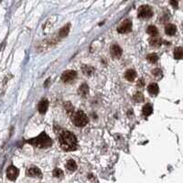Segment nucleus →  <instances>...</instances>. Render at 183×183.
Here are the masks:
<instances>
[{"label": "nucleus", "mask_w": 183, "mask_h": 183, "mask_svg": "<svg viewBox=\"0 0 183 183\" xmlns=\"http://www.w3.org/2000/svg\"><path fill=\"white\" fill-rule=\"evenodd\" d=\"M58 141L60 148L65 151H73L77 148V138L70 131H60L58 134Z\"/></svg>", "instance_id": "obj_1"}, {"label": "nucleus", "mask_w": 183, "mask_h": 183, "mask_svg": "<svg viewBox=\"0 0 183 183\" xmlns=\"http://www.w3.org/2000/svg\"><path fill=\"white\" fill-rule=\"evenodd\" d=\"M27 142L29 144L35 146V147H39V148H50L52 145V139L44 132H42L39 136L28 140Z\"/></svg>", "instance_id": "obj_2"}, {"label": "nucleus", "mask_w": 183, "mask_h": 183, "mask_svg": "<svg viewBox=\"0 0 183 183\" xmlns=\"http://www.w3.org/2000/svg\"><path fill=\"white\" fill-rule=\"evenodd\" d=\"M73 124L76 127H84V126L87 125V123H88V117H87V115L82 111L80 110V111H77L73 114Z\"/></svg>", "instance_id": "obj_3"}, {"label": "nucleus", "mask_w": 183, "mask_h": 183, "mask_svg": "<svg viewBox=\"0 0 183 183\" xmlns=\"http://www.w3.org/2000/svg\"><path fill=\"white\" fill-rule=\"evenodd\" d=\"M137 14H138V18H140V19H149L152 17L153 11L149 6L144 5L139 7Z\"/></svg>", "instance_id": "obj_4"}, {"label": "nucleus", "mask_w": 183, "mask_h": 183, "mask_svg": "<svg viewBox=\"0 0 183 183\" xmlns=\"http://www.w3.org/2000/svg\"><path fill=\"white\" fill-rule=\"evenodd\" d=\"M131 29H132V22L129 19H125L117 27V31L122 34L130 32Z\"/></svg>", "instance_id": "obj_5"}, {"label": "nucleus", "mask_w": 183, "mask_h": 183, "mask_svg": "<svg viewBox=\"0 0 183 183\" xmlns=\"http://www.w3.org/2000/svg\"><path fill=\"white\" fill-rule=\"evenodd\" d=\"M77 77V73L75 71H72V70H68V71H65L62 75H61V80L64 81V82H71L73 81L74 79Z\"/></svg>", "instance_id": "obj_6"}, {"label": "nucleus", "mask_w": 183, "mask_h": 183, "mask_svg": "<svg viewBox=\"0 0 183 183\" xmlns=\"http://www.w3.org/2000/svg\"><path fill=\"white\" fill-rule=\"evenodd\" d=\"M26 174L27 176H28V177H33V178H36V177L40 178L41 175H42L40 169L38 167H34V166L29 167V168H27Z\"/></svg>", "instance_id": "obj_7"}, {"label": "nucleus", "mask_w": 183, "mask_h": 183, "mask_svg": "<svg viewBox=\"0 0 183 183\" xmlns=\"http://www.w3.org/2000/svg\"><path fill=\"white\" fill-rule=\"evenodd\" d=\"M19 173V169H18L16 167L10 166V167L7 168V170H6V177H7L10 181H15V180L18 178Z\"/></svg>", "instance_id": "obj_8"}, {"label": "nucleus", "mask_w": 183, "mask_h": 183, "mask_svg": "<svg viewBox=\"0 0 183 183\" xmlns=\"http://www.w3.org/2000/svg\"><path fill=\"white\" fill-rule=\"evenodd\" d=\"M110 52H111V54L112 56L114 58V59H119L122 54H123V51L122 49L120 48V46H118L117 44H114L111 46L110 48Z\"/></svg>", "instance_id": "obj_9"}, {"label": "nucleus", "mask_w": 183, "mask_h": 183, "mask_svg": "<svg viewBox=\"0 0 183 183\" xmlns=\"http://www.w3.org/2000/svg\"><path fill=\"white\" fill-rule=\"evenodd\" d=\"M148 93H149L152 96H156L157 94H158V92H159L158 85H157V83H155V82L150 83V84L148 85Z\"/></svg>", "instance_id": "obj_10"}, {"label": "nucleus", "mask_w": 183, "mask_h": 183, "mask_svg": "<svg viewBox=\"0 0 183 183\" xmlns=\"http://www.w3.org/2000/svg\"><path fill=\"white\" fill-rule=\"evenodd\" d=\"M48 107H49V102H48V100L44 99V100H41L40 103L39 104L38 110L40 114H45L46 111L48 110Z\"/></svg>", "instance_id": "obj_11"}, {"label": "nucleus", "mask_w": 183, "mask_h": 183, "mask_svg": "<svg viewBox=\"0 0 183 183\" xmlns=\"http://www.w3.org/2000/svg\"><path fill=\"white\" fill-rule=\"evenodd\" d=\"M78 94L82 97H85L89 94V87L86 83H83L79 87Z\"/></svg>", "instance_id": "obj_12"}, {"label": "nucleus", "mask_w": 183, "mask_h": 183, "mask_svg": "<svg viewBox=\"0 0 183 183\" xmlns=\"http://www.w3.org/2000/svg\"><path fill=\"white\" fill-rule=\"evenodd\" d=\"M165 32H166L167 35L172 36L177 32V27L173 25V24H168L165 27Z\"/></svg>", "instance_id": "obj_13"}, {"label": "nucleus", "mask_w": 183, "mask_h": 183, "mask_svg": "<svg viewBox=\"0 0 183 183\" xmlns=\"http://www.w3.org/2000/svg\"><path fill=\"white\" fill-rule=\"evenodd\" d=\"M66 168L69 171H75L77 169V164L73 159H70L66 163Z\"/></svg>", "instance_id": "obj_14"}, {"label": "nucleus", "mask_w": 183, "mask_h": 183, "mask_svg": "<svg viewBox=\"0 0 183 183\" xmlns=\"http://www.w3.org/2000/svg\"><path fill=\"white\" fill-rule=\"evenodd\" d=\"M125 77L127 81H135V79L136 77V73L134 71V70H128L126 72V74H125Z\"/></svg>", "instance_id": "obj_15"}, {"label": "nucleus", "mask_w": 183, "mask_h": 183, "mask_svg": "<svg viewBox=\"0 0 183 183\" xmlns=\"http://www.w3.org/2000/svg\"><path fill=\"white\" fill-rule=\"evenodd\" d=\"M81 71L86 76H90L94 73V69L92 66H87V65H83L81 68Z\"/></svg>", "instance_id": "obj_16"}, {"label": "nucleus", "mask_w": 183, "mask_h": 183, "mask_svg": "<svg viewBox=\"0 0 183 183\" xmlns=\"http://www.w3.org/2000/svg\"><path fill=\"white\" fill-rule=\"evenodd\" d=\"M152 113H153V107L150 105L147 104V105L143 107V114H144L145 116H148V115H150Z\"/></svg>", "instance_id": "obj_17"}, {"label": "nucleus", "mask_w": 183, "mask_h": 183, "mask_svg": "<svg viewBox=\"0 0 183 183\" xmlns=\"http://www.w3.org/2000/svg\"><path fill=\"white\" fill-rule=\"evenodd\" d=\"M162 43V40L160 38H158L157 36L155 37H152L150 39V45L151 46H154V47H157V46H160Z\"/></svg>", "instance_id": "obj_18"}, {"label": "nucleus", "mask_w": 183, "mask_h": 183, "mask_svg": "<svg viewBox=\"0 0 183 183\" xmlns=\"http://www.w3.org/2000/svg\"><path fill=\"white\" fill-rule=\"evenodd\" d=\"M183 52L181 47H178L174 50V58L176 60H181L182 58Z\"/></svg>", "instance_id": "obj_19"}, {"label": "nucleus", "mask_w": 183, "mask_h": 183, "mask_svg": "<svg viewBox=\"0 0 183 183\" xmlns=\"http://www.w3.org/2000/svg\"><path fill=\"white\" fill-rule=\"evenodd\" d=\"M147 60H148L149 62H151V63H155V62H157V61L158 57H157V55L156 53H150V54H148V55L147 56Z\"/></svg>", "instance_id": "obj_20"}, {"label": "nucleus", "mask_w": 183, "mask_h": 183, "mask_svg": "<svg viewBox=\"0 0 183 183\" xmlns=\"http://www.w3.org/2000/svg\"><path fill=\"white\" fill-rule=\"evenodd\" d=\"M147 32L152 37H155L157 35V28L155 26H149L147 29Z\"/></svg>", "instance_id": "obj_21"}, {"label": "nucleus", "mask_w": 183, "mask_h": 183, "mask_svg": "<svg viewBox=\"0 0 183 183\" xmlns=\"http://www.w3.org/2000/svg\"><path fill=\"white\" fill-rule=\"evenodd\" d=\"M133 99H134V101H135V103H141V102L144 101V96H143V94H142L141 93H136V94L134 95Z\"/></svg>", "instance_id": "obj_22"}, {"label": "nucleus", "mask_w": 183, "mask_h": 183, "mask_svg": "<svg viewBox=\"0 0 183 183\" xmlns=\"http://www.w3.org/2000/svg\"><path fill=\"white\" fill-rule=\"evenodd\" d=\"M70 28V26L68 25V26L64 27H62L61 29H60V36L61 37V38H64V37H66V35L69 33V29Z\"/></svg>", "instance_id": "obj_23"}, {"label": "nucleus", "mask_w": 183, "mask_h": 183, "mask_svg": "<svg viewBox=\"0 0 183 183\" xmlns=\"http://www.w3.org/2000/svg\"><path fill=\"white\" fill-rule=\"evenodd\" d=\"M53 176L55 178H61L63 176V171L60 168H55L53 170Z\"/></svg>", "instance_id": "obj_24"}, {"label": "nucleus", "mask_w": 183, "mask_h": 183, "mask_svg": "<svg viewBox=\"0 0 183 183\" xmlns=\"http://www.w3.org/2000/svg\"><path fill=\"white\" fill-rule=\"evenodd\" d=\"M152 74L156 77H162V71L160 69H155L152 71Z\"/></svg>", "instance_id": "obj_25"}, {"label": "nucleus", "mask_w": 183, "mask_h": 183, "mask_svg": "<svg viewBox=\"0 0 183 183\" xmlns=\"http://www.w3.org/2000/svg\"><path fill=\"white\" fill-rule=\"evenodd\" d=\"M137 85H138V87H142V86L144 85V81L141 79V80L137 82Z\"/></svg>", "instance_id": "obj_26"}, {"label": "nucleus", "mask_w": 183, "mask_h": 183, "mask_svg": "<svg viewBox=\"0 0 183 183\" xmlns=\"http://www.w3.org/2000/svg\"><path fill=\"white\" fill-rule=\"evenodd\" d=\"M170 4H171V5H173L175 7L178 6V3H177V2H175V1H171V2H170Z\"/></svg>", "instance_id": "obj_27"}]
</instances>
